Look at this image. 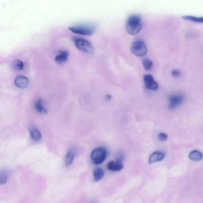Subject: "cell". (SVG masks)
Returning <instances> with one entry per match:
<instances>
[{
	"label": "cell",
	"mask_w": 203,
	"mask_h": 203,
	"mask_svg": "<svg viewBox=\"0 0 203 203\" xmlns=\"http://www.w3.org/2000/svg\"><path fill=\"white\" fill-rule=\"evenodd\" d=\"M184 101V97L181 95L171 96L169 98L168 108L170 109H174L182 104Z\"/></svg>",
	"instance_id": "6"
},
{
	"label": "cell",
	"mask_w": 203,
	"mask_h": 203,
	"mask_svg": "<svg viewBox=\"0 0 203 203\" xmlns=\"http://www.w3.org/2000/svg\"><path fill=\"white\" fill-rule=\"evenodd\" d=\"M69 55V54L68 51H61L55 57L54 60L57 64L61 65L65 64L68 61Z\"/></svg>",
	"instance_id": "9"
},
{
	"label": "cell",
	"mask_w": 203,
	"mask_h": 203,
	"mask_svg": "<svg viewBox=\"0 0 203 203\" xmlns=\"http://www.w3.org/2000/svg\"><path fill=\"white\" fill-rule=\"evenodd\" d=\"M11 66L14 70H21L24 68V63L20 60H15L11 63Z\"/></svg>",
	"instance_id": "16"
},
{
	"label": "cell",
	"mask_w": 203,
	"mask_h": 203,
	"mask_svg": "<svg viewBox=\"0 0 203 203\" xmlns=\"http://www.w3.org/2000/svg\"><path fill=\"white\" fill-rule=\"evenodd\" d=\"M111 95H107L106 96V99L108 100V101H109V100L111 99Z\"/></svg>",
	"instance_id": "24"
},
{
	"label": "cell",
	"mask_w": 203,
	"mask_h": 203,
	"mask_svg": "<svg viewBox=\"0 0 203 203\" xmlns=\"http://www.w3.org/2000/svg\"><path fill=\"white\" fill-rule=\"evenodd\" d=\"M190 160L194 161H199L201 160L202 158V154L201 151L197 150L191 151L189 155Z\"/></svg>",
	"instance_id": "13"
},
{
	"label": "cell",
	"mask_w": 203,
	"mask_h": 203,
	"mask_svg": "<svg viewBox=\"0 0 203 203\" xmlns=\"http://www.w3.org/2000/svg\"><path fill=\"white\" fill-rule=\"evenodd\" d=\"M29 133L31 138L34 141H38L41 139V133L37 129L34 128H30Z\"/></svg>",
	"instance_id": "12"
},
{
	"label": "cell",
	"mask_w": 203,
	"mask_h": 203,
	"mask_svg": "<svg viewBox=\"0 0 203 203\" xmlns=\"http://www.w3.org/2000/svg\"><path fill=\"white\" fill-rule=\"evenodd\" d=\"M144 66L145 69L147 70H149L152 68L153 62L151 60L149 59H146L144 60L143 62Z\"/></svg>",
	"instance_id": "20"
},
{
	"label": "cell",
	"mask_w": 203,
	"mask_h": 203,
	"mask_svg": "<svg viewBox=\"0 0 203 203\" xmlns=\"http://www.w3.org/2000/svg\"><path fill=\"white\" fill-rule=\"evenodd\" d=\"M165 158V154L161 151H156L150 156L149 163L150 164L158 162L164 159Z\"/></svg>",
	"instance_id": "10"
},
{
	"label": "cell",
	"mask_w": 203,
	"mask_h": 203,
	"mask_svg": "<svg viewBox=\"0 0 203 203\" xmlns=\"http://www.w3.org/2000/svg\"><path fill=\"white\" fill-rule=\"evenodd\" d=\"M104 170L101 168H97L93 171V177L94 180L98 181L101 180L104 176Z\"/></svg>",
	"instance_id": "14"
},
{
	"label": "cell",
	"mask_w": 203,
	"mask_h": 203,
	"mask_svg": "<svg viewBox=\"0 0 203 203\" xmlns=\"http://www.w3.org/2000/svg\"><path fill=\"white\" fill-rule=\"evenodd\" d=\"M8 173L7 170H3L0 172V185L5 184L8 179Z\"/></svg>",
	"instance_id": "18"
},
{
	"label": "cell",
	"mask_w": 203,
	"mask_h": 203,
	"mask_svg": "<svg viewBox=\"0 0 203 203\" xmlns=\"http://www.w3.org/2000/svg\"><path fill=\"white\" fill-rule=\"evenodd\" d=\"M107 155V151L106 149L104 147H99L96 148L91 152V160L95 165H99L105 160Z\"/></svg>",
	"instance_id": "3"
},
{
	"label": "cell",
	"mask_w": 203,
	"mask_h": 203,
	"mask_svg": "<svg viewBox=\"0 0 203 203\" xmlns=\"http://www.w3.org/2000/svg\"><path fill=\"white\" fill-rule=\"evenodd\" d=\"M69 29L76 34L83 35H91L95 33L96 28L91 24H83L70 27Z\"/></svg>",
	"instance_id": "2"
},
{
	"label": "cell",
	"mask_w": 203,
	"mask_h": 203,
	"mask_svg": "<svg viewBox=\"0 0 203 203\" xmlns=\"http://www.w3.org/2000/svg\"><path fill=\"white\" fill-rule=\"evenodd\" d=\"M141 16L138 14H133L129 17L126 24V29L131 35L138 34L142 29Z\"/></svg>",
	"instance_id": "1"
},
{
	"label": "cell",
	"mask_w": 203,
	"mask_h": 203,
	"mask_svg": "<svg viewBox=\"0 0 203 203\" xmlns=\"http://www.w3.org/2000/svg\"><path fill=\"white\" fill-rule=\"evenodd\" d=\"M107 167L108 170L114 171H121L124 168V165L122 164L114 161H111L108 162Z\"/></svg>",
	"instance_id": "11"
},
{
	"label": "cell",
	"mask_w": 203,
	"mask_h": 203,
	"mask_svg": "<svg viewBox=\"0 0 203 203\" xmlns=\"http://www.w3.org/2000/svg\"><path fill=\"white\" fill-rule=\"evenodd\" d=\"M131 51L137 56H143L146 55L148 48L145 43L143 41L139 40L133 43L131 47Z\"/></svg>",
	"instance_id": "5"
},
{
	"label": "cell",
	"mask_w": 203,
	"mask_h": 203,
	"mask_svg": "<svg viewBox=\"0 0 203 203\" xmlns=\"http://www.w3.org/2000/svg\"><path fill=\"white\" fill-rule=\"evenodd\" d=\"M183 18L185 20L195 21V22L198 23H201L203 22V21L202 17H198L192 16H184L183 17Z\"/></svg>",
	"instance_id": "19"
},
{
	"label": "cell",
	"mask_w": 203,
	"mask_h": 203,
	"mask_svg": "<svg viewBox=\"0 0 203 203\" xmlns=\"http://www.w3.org/2000/svg\"><path fill=\"white\" fill-rule=\"evenodd\" d=\"M35 108L36 111L40 113L46 112V110L43 104V101L41 98L37 100L35 104Z\"/></svg>",
	"instance_id": "15"
},
{
	"label": "cell",
	"mask_w": 203,
	"mask_h": 203,
	"mask_svg": "<svg viewBox=\"0 0 203 203\" xmlns=\"http://www.w3.org/2000/svg\"><path fill=\"white\" fill-rule=\"evenodd\" d=\"M72 40L79 50L89 54L92 53L93 51L92 44L85 38L74 37L72 38Z\"/></svg>",
	"instance_id": "4"
},
{
	"label": "cell",
	"mask_w": 203,
	"mask_h": 203,
	"mask_svg": "<svg viewBox=\"0 0 203 203\" xmlns=\"http://www.w3.org/2000/svg\"><path fill=\"white\" fill-rule=\"evenodd\" d=\"M172 75L175 77H178L180 75L179 71L177 70H173L172 71Z\"/></svg>",
	"instance_id": "23"
},
{
	"label": "cell",
	"mask_w": 203,
	"mask_h": 203,
	"mask_svg": "<svg viewBox=\"0 0 203 203\" xmlns=\"http://www.w3.org/2000/svg\"><path fill=\"white\" fill-rule=\"evenodd\" d=\"M74 157L75 154L73 151H68L65 156V164L67 166H69L72 164Z\"/></svg>",
	"instance_id": "17"
},
{
	"label": "cell",
	"mask_w": 203,
	"mask_h": 203,
	"mask_svg": "<svg viewBox=\"0 0 203 203\" xmlns=\"http://www.w3.org/2000/svg\"><path fill=\"white\" fill-rule=\"evenodd\" d=\"M91 203H95V202H93Z\"/></svg>",
	"instance_id": "25"
},
{
	"label": "cell",
	"mask_w": 203,
	"mask_h": 203,
	"mask_svg": "<svg viewBox=\"0 0 203 203\" xmlns=\"http://www.w3.org/2000/svg\"><path fill=\"white\" fill-rule=\"evenodd\" d=\"M158 138L160 141L164 142V141H165L168 139V135L164 133H160L158 135Z\"/></svg>",
	"instance_id": "22"
},
{
	"label": "cell",
	"mask_w": 203,
	"mask_h": 203,
	"mask_svg": "<svg viewBox=\"0 0 203 203\" xmlns=\"http://www.w3.org/2000/svg\"><path fill=\"white\" fill-rule=\"evenodd\" d=\"M14 83L18 88L21 89L26 88L28 86L29 81L28 79L24 76H17L14 80Z\"/></svg>",
	"instance_id": "8"
},
{
	"label": "cell",
	"mask_w": 203,
	"mask_h": 203,
	"mask_svg": "<svg viewBox=\"0 0 203 203\" xmlns=\"http://www.w3.org/2000/svg\"><path fill=\"white\" fill-rule=\"evenodd\" d=\"M115 158L116 161L120 163H121L124 161V154L122 151H119L115 154Z\"/></svg>",
	"instance_id": "21"
},
{
	"label": "cell",
	"mask_w": 203,
	"mask_h": 203,
	"mask_svg": "<svg viewBox=\"0 0 203 203\" xmlns=\"http://www.w3.org/2000/svg\"><path fill=\"white\" fill-rule=\"evenodd\" d=\"M143 80L145 87L151 91L158 90L159 86L158 83L154 81L153 77L151 74H147L144 76Z\"/></svg>",
	"instance_id": "7"
}]
</instances>
